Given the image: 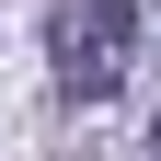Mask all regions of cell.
<instances>
[{"label": "cell", "mask_w": 161, "mask_h": 161, "mask_svg": "<svg viewBox=\"0 0 161 161\" xmlns=\"http://www.w3.org/2000/svg\"><path fill=\"white\" fill-rule=\"evenodd\" d=\"M127 69H138V12L127 0H69L58 12V92L69 104H104Z\"/></svg>", "instance_id": "1"}, {"label": "cell", "mask_w": 161, "mask_h": 161, "mask_svg": "<svg viewBox=\"0 0 161 161\" xmlns=\"http://www.w3.org/2000/svg\"><path fill=\"white\" fill-rule=\"evenodd\" d=\"M150 12H161V0H150Z\"/></svg>", "instance_id": "3"}, {"label": "cell", "mask_w": 161, "mask_h": 161, "mask_svg": "<svg viewBox=\"0 0 161 161\" xmlns=\"http://www.w3.org/2000/svg\"><path fill=\"white\" fill-rule=\"evenodd\" d=\"M150 161H161V138H150Z\"/></svg>", "instance_id": "2"}]
</instances>
